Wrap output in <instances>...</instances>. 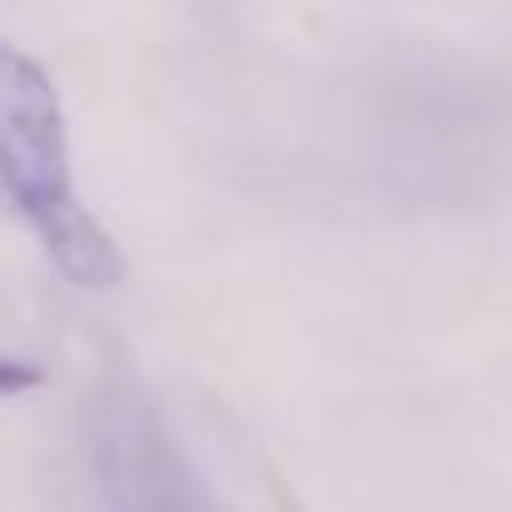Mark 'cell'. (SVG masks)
<instances>
[{
    "instance_id": "3957f363",
    "label": "cell",
    "mask_w": 512,
    "mask_h": 512,
    "mask_svg": "<svg viewBox=\"0 0 512 512\" xmlns=\"http://www.w3.org/2000/svg\"><path fill=\"white\" fill-rule=\"evenodd\" d=\"M15 383H35V368H20V363L0 358V393H5V388L15 393Z\"/></svg>"
},
{
    "instance_id": "6da1fadb",
    "label": "cell",
    "mask_w": 512,
    "mask_h": 512,
    "mask_svg": "<svg viewBox=\"0 0 512 512\" xmlns=\"http://www.w3.org/2000/svg\"><path fill=\"white\" fill-rule=\"evenodd\" d=\"M0 199L65 284L95 294L120 279V249L80 199L65 100L45 65L10 40H0Z\"/></svg>"
},
{
    "instance_id": "7a4b0ae2",
    "label": "cell",
    "mask_w": 512,
    "mask_h": 512,
    "mask_svg": "<svg viewBox=\"0 0 512 512\" xmlns=\"http://www.w3.org/2000/svg\"><path fill=\"white\" fill-rule=\"evenodd\" d=\"M90 512H229L170 418L140 388H110L85 423Z\"/></svg>"
}]
</instances>
